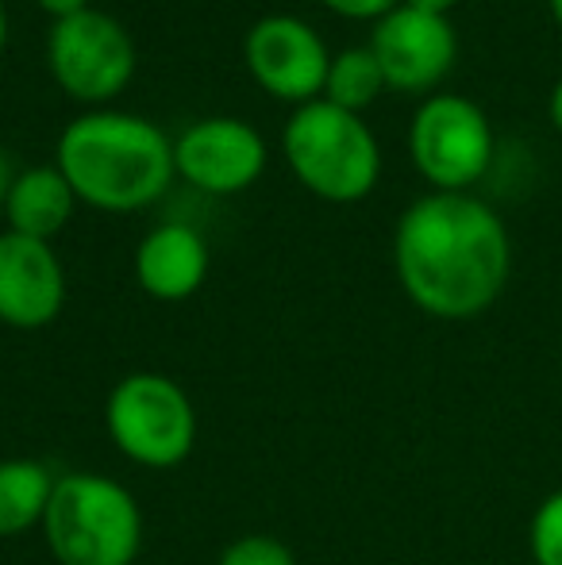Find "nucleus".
<instances>
[{"mask_svg": "<svg viewBox=\"0 0 562 565\" xmlns=\"http://www.w3.org/2000/svg\"><path fill=\"white\" fill-rule=\"evenodd\" d=\"M393 274L432 320H478L509 285V227L470 193H427L393 227Z\"/></svg>", "mask_w": 562, "mask_h": 565, "instance_id": "obj_1", "label": "nucleus"}, {"mask_svg": "<svg viewBox=\"0 0 562 565\" xmlns=\"http://www.w3.org/2000/svg\"><path fill=\"white\" fill-rule=\"evenodd\" d=\"M54 166L77 201L108 216L150 209L178 178L170 135L150 119L113 108L70 119L59 135Z\"/></svg>", "mask_w": 562, "mask_h": 565, "instance_id": "obj_2", "label": "nucleus"}, {"mask_svg": "<svg viewBox=\"0 0 562 565\" xmlns=\"http://www.w3.org/2000/svg\"><path fill=\"white\" fill-rule=\"evenodd\" d=\"M39 531L59 565H136L147 539L136 492L89 469L59 473Z\"/></svg>", "mask_w": 562, "mask_h": 565, "instance_id": "obj_3", "label": "nucleus"}, {"mask_svg": "<svg viewBox=\"0 0 562 565\" xmlns=\"http://www.w3.org/2000/svg\"><path fill=\"white\" fill-rule=\"evenodd\" d=\"M282 154L300 189L328 204H359L382 181V147L367 119L328 100L293 108L282 131Z\"/></svg>", "mask_w": 562, "mask_h": 565, "instance_id": "obj_4", "label": "nucleus"}, {"mask_svg": "<svg viewBox=\"0 0 562 565\" xmlns=\"http://www.w3.org/2000/svg\"><path fill=\"white\" fill-rule=\"evenodd\" d=\"M193 396L170 373L136 370L108 388L105 435L131 466L142 469H178L197 447Z\"/></svg>", "mask_w": 562, "mask_h": 565, "instance_id": "obj_5", "label": "nucleus"}, {"mask_svg": "<svg viewBox=\"0 0 562 565\" xmlns=\"http://www.w3.org/2000/svg\"><path fill=\"white\" fill-rule=\"evenodd\" d=\"M46 66L51 77L77 105H108L136 77V43L113 12L85 8L46 31Z\"/></svg>", "mask_w": 562, "mask_h": 565, "instance_id": "obj_6", "label": "nucleus"}, {"mask_svg": "<svg viewBox=\"0 0 562 565\" xmlns=\"http://www.w3.org/2000/svg\"><path fill=\"white\" fill-rule=\"evenodd\" d=\"M409 154L432 193H466L494 162V127L470 97L432 93L409 127Z\"/></svg>", "mask_w": 562, "mask_h": 565, "instance_id": "obj_7", "label": "nucleus"}, {"mask_svg": "<svg viewBox=\"0 0 562 565\" xmlns=\"http://www.w3.org/2000/svg\"><path fill=\"white\" fill-rule=\"evenodd\" d=\"M243 66L266 97L300 108L324 97L331 51L312 23L289 12H274L255 20L243 35Z\"/></svg>", "mask_w": 562, "mask_h": 565, "instance_id": "obj_8", "label": "nucleus"}, {"mask_svg": "<svg viewBox=\"0 0 562 565\" xmlns=\"http://www.w3.org/2000/svg\"><path fill=\"white\" fill-rule=\"evenodd\" d=\"M266 139L235 116H204L173 139V170L209 196L247 193L266 173Z\"/></svg>", "mask_w": 562, "mask_h": 565, "instance_id": "obj_9", "label": "nucleus"}, {"mask_svg": "<svg viewBox=\"0 0 562 565\" xmlns=\"http://www.w3.org/2000/svg\"><path fill=\"white\" fill-rule=\"evenodd\" d=\"M367 46L382 66L385 89L413 97H432L458 58V35L447 15L416 12L409 4H397L378 20Z\"/></svg>", "mask_w": 562, "mask_h": 565, "instance_id": "obj_10", "label": "nucleus"}, {"mask_svg": "<svg viewBox=\"0 0 562 565\" xmlns=\"http://www.w3.org/2000/svg\"><path fill=\"white\" fill-rule=\"evenodd\" d=\"M66 308V266L43 238L0 231V323L43 331Z\"/></svg>", "mask_w": 562, "mask_h": 565, "instance_id": "obj_11", "label": "nucleus"}, {"mask_svg": "<svg viewBox=\"0 0 562 565\" xmlns=\"http://www.w3.org/2000/svg\"><path fill=\"white\" fill-rule=\"evenodd\" d=\"M209 243L189 224H158L136 246V281L150 300L181 305L209 281Z\"/></svg>", "mask_w": 562, "mask_h": 565, "instance_id": "obj_12", "label": "nucleus"}, {"mask_svg": "<svg viewBox=\"0 0 562 565\" xmlns=\"http://www.w3.org/2000/svg\"><path fill=\"white\" fill-rule=\"evenodd\" d=\"M77 204L82 201L70 189V181L62 178L59 166H28V170L15 173L12 193L4 201V220L8 231H15V235L51 243L74 220Z\"/></svg>", "mask_w": 562, "mask_h": 565, "instance_id": "obj_13", "label": "nucleus"}, {"mask_svg": "<svg viewBox=\"0 0 562 565\" xmlns=\"http://www.w3.org/2000/svg\"><path fill=\"white\" fill-rule=\"evenodd\" d=\"M59 473L39 458H0V539L43 527Z\"/></svg>", "mask_w": 562, "mask_h": 565, "instance_id": "obj_14", "label": "nucleus"}, {"mask_svg": "<svg viewBox=\"0 0 562 565\" xmlns=\"http://www.w3.org/2000/svg\"><path fill=\"white\" fill-rule=\"evenodd\" d=\"M382 93H385V77L370 46H343L339 54H331L320 100L343 108V113L362 116Z\"/></svg>", "mask_w": 562, "mask_h": 565, "instance_id": "obj_15", "label": "nucleus"}, {"mask_svg": "<svg viewBox=\"0 0 562 565\" xmlns=\"http://www.w3.org/2000/svg\"><path fill=\"white\" fill-rule=\"evenodd\" d=\"M528 551L536 565H562V489L536 508L528 523Z\"/></svg>", "mask_w": 562, "mask_h": 565, "instance_id": "obj_16", "label": "nucleus"}, {"mask_svg": "<svg viewBox=\"0 0 562 565\" xmlns=\"http://www.w3.org/2000/svg\"><path fill=\"white\" fill-rule=\"evenodd\" d=\"M216 565H297V554L274 535H240L220 551Z\"/></svg>", "mask_w": 562, "mask_h": 565, "instance_id": "obj_17", "label": "nucleus"}, {"mask_svg": "<svg viewBox=\"0 0 562 565\" xmlns=\"http://www.w3.org/2000/svg\"><path fill=\"white\" fill-rule=\"evenodd\" d=\"M328 12L343 15V20H362V23H378L382 15H390L401 0H320Z\"/></svg>", "mask_w": 562, "mask_h": 565, "instance_id": "obj_18", "label": "nucleus"}, {"mask_svg": "<svg viewBox=\"0 0 562 565\" xmlns=\"http://www.w3.org/2000/svg\"><path fill=\"white\" fill-rule=\"evenodd\" d=\"M51 20H66V15H77L85 8H93V0H35Z\"/></svg>", "mask_w": 562, "mask_h": 565, "instance_id": "obj_19", "label": "nucleus"}, {"mask_svg": "<svg viewBox=\"0 0 562 565\" xmlns=\"http://www.w3.org/2000/svg\"><path fill=\"white\" fill-rule=\"evenodd\" d=\"M401 4L416 8V12H432V15H450V8H455L458 0H401Z\"/></svg>", "mask_w": 562, "mask_h": 565, "instance_id": "obj_20", "label": "nucleus"}, {"mask_svg": "<svg viewBox=\"0 0 562 565\" xmlns=\"http://www.w3.org/2000/svg\"><path fill=\"white\" fill-rule=\"evenodd\" d=\"M15 173H20V170H12V162H8V154H4V150H0V212H4L8 193H12Z\"/></svg>", "mask_w": 562, "mask_h": 565, "instance_id": "obj_21", "label": "nucleus"}, {"mask_svg": "<svg viewBox=\"0 0 562 565\" xmlns=\"http://www.w3.org/2000/svg\"><path fill=\"white\" fill-rule=\"evenodd\" d=\"M548 116L551 124H555V131L562 135V77L555 82V89H551V100H548Z\"/></svg>", "mask_w": 562, "mask_h": 565, "instance_id": "obj_22", "label": "nucleus"}, {"mask_svg": "<svg viewBox=\"0 0 562 565\" xmlns=\"http://www.w3.org/2000/svg\"><path fill=\"white\" fill-rule=\"evenodd\" d=\"M4 46H8V8L0 0V54H4Z\"/></svg>", "mask_w": 562, "mask_h": 565, "instance_id": "obj_23", "label": "nucleus"}, {"mask_svg": "<svg viewBox=\"0 0 562 565\" xmlns=\"http://www.w3.org/2000/svg\"><path fill=\"white\" fill-rule=\"evenodd\" d=\"M548 8H551V15H555V23L562 28V0H548Z\"/></svg>", "mask_w": 562, "mask_h": 565, "instance_id": "obj_24", "label": "nucleus"}]
</instances>
